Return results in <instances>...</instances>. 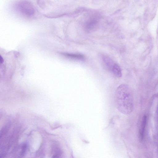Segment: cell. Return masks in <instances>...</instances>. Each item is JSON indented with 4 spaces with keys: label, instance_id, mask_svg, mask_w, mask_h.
<instances>
[{
    "label": "cell",
    "instance_id": "8992f818",
    "mask_svg": "<svg viewBox=\"0 0 158 158\" xmlns=\"http://www.w3.org/2000/svg\"><path fill=\"white\" fill-rule=\"evenodd\" d=\"M111 72L117 77H120L122 76L121 68L120 66L116 63L114 66Z\"/></svg>",
    "mask_w": 158,
    "mask_h": 158
},
{
    "label": "cell",
    "instance_id": "3957f363",
    "mask_svg": "<svg viewBox=\"0 0 158 158\" xmlns=\"http://www.w3.org/2000/svg\"><path fill=\"white\" fill-rule=\"evenodd\" d=\"M102 59L105 67L108 70L112 72L115 63L110 58L106 56H102Z\"/></svg>",
    "mask_w": 158,
    "mask_h": 158
},
{
    "label": "cell",
    "instance_id": "277c9868",
    "mask_svg": "<svg viewBox=\"0 0 158 158\" xmlns=\"http://www.w3.org/2000/svg\"><path fill=\"white\" fill-rule=\"evenodd\" d=\"M64 55L67 57L77 61H84L85 60V56L80 53H65Z\"/></svg>",
    "mask_w": 158,
    "mask_h": 158
},
{
    "label": "cell",
    "instance_id": "5b68a950",
    "mask_svg": "<svg viewBox=\"0 0 158 158\" xmlns=\"http://www.w3.org/2000/svg\"><path fill=\"white\" fill-rule=\"evenodd\" d=\"M147 121V117L145 115L143 117L142 120V122L140 126V127L139 130V134L140 139H142L144 135V131L145 129V127Z\"/></svg>",
    "mask_w": 158,
    "mask_h": 158
},
{
    "label": "cell",
    "instance_id": "6da1fadb",
    "mask_svg": "<svg viewBox=\"0 0 158 158\" xmlns=\"http://www.w3.org/2000/svg\"><path fill=\"white\" fill-rule=\"evenodd\" d=\"M115 99L117 108L121 113L128 114L133 111L134 107L133 94L129 87L122 84L117 88Z\"/></svg>",
    "mask_w": 158,
    "mask_h": 158
},
{
    "label": "cell",
    "instance_id": "7a4b0ae2",
    "mask_svg": "<svg viewBox=\"0 0 158 158\" xmlns=\"http://www.w3.org/2000/svg\"><path fill=\"white\" fill-rule=\"evenodd\" d=\"M13 7L17 14L25 19L33 18L37 13L35 5L28 0H17L14 3Z\"/></svg>",
    "mask_w": 158,
    "mask_h": 158
}]
</instances>
